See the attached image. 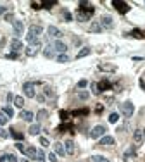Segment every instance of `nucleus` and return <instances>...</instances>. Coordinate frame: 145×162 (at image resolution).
I'll return each mask as SVG.
<instances>
[{
	"label": "nucleus",
	"mask_w": 145,
	"mask_h": 162,
	"mask_svg": "<svg viewBox=\"0 0 145 162\" xmlns=\"http://www.w3.org/2000/svg\"><path fill=\"white\" fill-rule=\"evenodd\" d=\"M95 14V9H93V5H90L88 2H81L80 4V9L76 12V19L85 22V21L92 19V16Z\"/></svg>",
	"instance_id": "nucleus-1"
},
{
	"label": "nucleus",
	"mask_w": 145,
	"mask_h": 162,
	"mask_svg": "<svg viewBox=\"0 0 145 162\" xmlns=\"http://www.w3.org/2000/svg\"><path fill=\"white\" fill-rule=\"evenodd\" d=\"M105 126H102V124H99V126H95V128H92V131H90V138H93V140H100L104 135H105Z\"/></svg>",
	"instance_id": "nucleus-2"
},
{
	"label": "nucleus",
	"mask_w": 145,
	"mask_h": 162,
	"mask_svg": "<svg viewBox=\"0 0 145 162\" xmlns=\"http://www.w3.org/2000/svg\"><path fill=\"white\" fill-rule=\"evenodd\" d=\"M35 85H36V83H33V81H26V83L22 85V91H24V95H26V97H30V98L36 97V91H35Z\"/></svg>",
	"instance_id": "nucleus-3"
},
{
	"label": "nucleus",
	"mask_w": 145,
	"mask_h": 162,
	"mask_svg": "<svg viewBox=\"0 0 145 162\" xmlns=\"http://www.w3.org/2000/svg\"><path fill=\"white\" fill-rule=\"evenodd\" d=\"M133 112H135V107H133V103H131L130 100L124 102L123 105H121V114H123L124 117H131Z\"/></svg>",
	"instance_id": "nucleus-4"
},
{
	"label": "nucleus",
	"mask_w": 145,
	"mask_h": 162,
	"mask_svg": "<svg viewBox=\"0 0 145 162\" xmlns=\"http://www.w3.org/2000/svg\"><path fill=\"white\" fill-rule=\"evenodd\" d=\"M112 7L117 10L119 14H126V12L130 10V5H128L126 2H117V0H114L112 2Z\"/></svg>",
	"instance_id": "nucleus-5"
},
{
	"label": "nucleus",
	"mask_w": 145,
	"mask_h": 162,
	"mask_svg": "<svg viewBox=\"0 0 145 162\" xmlns=\"http://www.w3.org/2000/svg\"><path fill=\"white\" fill-rule=\"evenodd\" d=\"M54 48H55V52H59V55H61V54H66L67 52V45L62 40H55L54 41Z\"/></svg>",
	"instance_id": "nucleus-6"
},
{
	"label": "nucleus",
	"mask_w": 145,
	"mask_h": 162,
	"mask_svg": "<svg viewBox=\"0 0 145 162\" xmlns=\"http://www.w3.org/2000/svg\"><path fill=\"white\" fill-rule=\"evenodd\" d=\"M12 28H14V33H16L17 36H21V35L24 33V24H22V21H19V19H16L12 22Z\"/></svg>",
	"instance_id": "nucleus-7"
},
{
	"label": "nucleus",
	"mask_w": 145,
	"mask_h": 162,
	"mask_svg": "<svg viewBox=\"0 0 145 162\" xmlns=\"http://www.w3.org/2000/svg\"><path fill=\"white\" fill-rule=\"evenodd\" d=\"M10 50L16 52V54L21 52L22 50V41H21L19 38H12V40H10Z\"/></svg>",
	"instance_id": "nucleus-8"
},
{
	"label": "nucleus",
	"mask_w": 145,
	"mask_h": 162,
	"mask_svg": "<svg viewBox=\"0 0 145 162\" xmlns=\"http://www.w3.org/2000/svg\"><path fill=\"white\" fill-rule=\"evenodd\" d=\"M26 41L30 43L31 47H40V40H38V36L33 35V33H28V35H26Z\"/></svg>",
	"instance_id": "nucleus-9"
},
{
	"label": "nucleus",
	"mask_w": 145,
	"mask_h": 162,
	"mask_svg": "<svg viewBox=\"0 0 145 162\" xmlns=\"http://www.w3.org/2000/svg\"><path fill=\"white\" fill-rule=\"evenodd\" d=\"M47 33H49V36H50V38H61V36H62V31L59 30V28H55V26H49Z\"/></svg>",
	"instance_id": "nucleus-10"
},
{
	"label": "nucleus",
	"mask_w": 145,
	"mask_h": 162,
	"mask_svg": "<svg viewBox=\"0 0 145 162\" xmlns=\"http://www.w3.org/2000/svg\"><path fill=\"white\" fill-rule=\"evenodd\" d=\"M64 148H66V153H67V155H72V153L76 152V145H74V142H72V140H66V143H64Z\"/></svg>",
	"instance_id": "nucleus-11"
},
{
	"label": "nucleus",
	"mask_w": 145,
	"mask_h": 162,
	"mask_svg": "<svg viewBox=\"0 0 145 162\" xmlns=\"http://www.w3.org/2000/svg\"><path fill=\"white\" fill-rule=\"evenodd\" d=\"M144 140H145V138H144V131H142V129H135V131H133V142H135V145H140Z\"/></svg>",
	"instance_id": "nucleus-12"
},
{
	"label": "nucleus",
	"mask_w": 145,
	"mask_h": 162,
	"mask_svg": "<svg viewBox=\"0 0 145 162\" xmlns=\"http://www.w3.org/2000/svg\"><path fill=\"white\" fill-rule=\"evenodd\" d=\"M100 24H102V28H107V30H111V28H112V17H111V16H102V19H100Z\"/></svg>",
	"instance_id": "nucleus-13"
},
{
	"label": "nucleus",
	"mask_w": 145,
	"mask_h": 162,
	"mask_svg": "<svg viewBox=\"0 0 145 162\" xmlns=\"http://www.w3.org/2000/svg\"><path fill=\"white\" fill-rule=\"evenodd\" d=\"M54 152H55V155H61V157H64L66 155V148H64V145L62 143H54Z\"/></svg>",
	"instance_id": "nucleus-14"
},
{
	"label": "nucleus",
	"mask_w": 145,
	"mask_h": 162,
	"mask_svg": "<svg viewBox=\"0 0 145 162\" xmlns=\"http://www.w3.org/2000/svg\"><path fill=\"white\" fill-rule=\"evenodd\" d=\"M43 55H45L47 59H54V57H55V48H54V45H49V47H45V50H43Z\"/></svg>",
	"instance_id": "nucleus-15"
},
{
	"label": "nucleus",
	"mask_w": 145,
	"mask_h": 162,
	"mask_svg": "<svg viewBox=\"0 0 145 162\" xmlns=\"http://www.w3.org/2000/svg\"><path fill=\"white\" fill-rule=\"evenodd\" d=\"M19 117L22 121H33V112L30 111H21L19 112Z\"/></svg>",
	"instance_id": "nucleus-16"
},
{
	"label": "nucleus",
	"mask_w": 145,
	"mask_h": 162,
	"mask_svg": "<svg viewBox=\"0 0 145 162\" xmlns=\"http://www.w3.org/2000/svg\"><path fill=\"white\" fill-rule=\"evenodd\" d=\"M97 86H99V91H105V90H109V88H111V81H109V80H102Z\"/></svg>",
	"instance_id": "nucleus-17"
},
{
	"label": "nucleus",
	"mask_w": 145,
	"mask_h": 162,
	"mask_svg": "<svg viewBox=\"0 0 145 162\" xmlns=\"http://www.w3.org/2000/svg\"><path fill=\"white\" fill-rule=\"evenodd\" d=\"M99 143H100V145H114V138L109 136V135H105V136H102V138L99 140Z\"/></svg>",
	"instance_id": "nucleus-18"
},
{
	"label": "nucleus",
	"mask_w": 145,
	"mask_h": 162,
	"mask_svg": "<svg viewBox=\"0 0 145 162\" xmlns=\"http://www.w3.org/2000/svg\"><path fill=\"white\" fill-rule=\"evenodd\" d=\"M88 162H111V161L107 157H104V155H92L88 159Z\"/></svg>",
	"instance_id": "nucleus-19"
},
{
	"label": "nucleus",
	"mask_w": 145,
	"mask_h": 162,
	"mask_svg": "<svg viewBox=\"0 0 145 162\" xmlns=\"http://www.w3.org/2000/svg\"><path fill=\"white\" fill-rule=\"evenodd\" d=\"M40 131H41L40 124H31L30 129H28V133H30V135H35V136H36V135H40Z\"/></svg>",
	"instance_id": "nucleus-20"
},
{
	"label": "nucleus",
	"mask_w": 145,
	"mask_h": 162,
	"mask_svg": "<svg viewBox=\"0 0 145 162\" xmlns=\"http://www.w3.org/2000/svg\"><path fill=\"white\" fill-rule=\"evenodd\" d=\"M41 31H43V28H41L40 24H33L30 28V33H33V35H36V36H40Z\"/></svg>",
	"instance_id": "nucleus-21"
},
{
	"label": "nucleus",
	"mask_w": 145,
	"mask_h": 162,
	"mask_svg": "<svg viewBox=\"0 0 145 162\" xmlns=\"http://www.w3.org/2000/svg\"><path fill=\"white\" fill-rule=\"evenodd\" d=\"M24 155H28V157H31V159H36V148H33V147H26Z\"/></svg>",
	"instance_id": "nucleus-22"
},
{
	"label": "nucleus",
	"mask_w": 145,
	"mask_h": 162,
	"mask_svg": "<svg viewBox=\"0 0 145 162\" xmlns=\"http://www.w3.org/2000/svg\"><path fill=\"white\" fill-rule=\"evenodd\" d=\"M90 48H88V47H83L81 50L78 52V55H76V59H81V57H86V55H90Z\"/></svg>",
	"instance_id": "nucleus-23"
},
{
	"label": "nucleus",
	"mask_w": 145,
	"mask_h": 162,
	"mask_svg": "<svg viewBox=\"0 0 145 162\" xmlns=\"http://www.w3.org/2000/svg\"><path fill=\"white\" fill-rule=\"evenodd\" d=\"M99 69H100V71H111V72H114V71H116V66H112V64H102V66H99Z\"/></svg>",
	"instance_id": "nucleus-24"
},
{
	"label": "nucleus",
	"mask_w": 145,
	"mask_h": 162,
	"mask_svg": "<svg viewBox=\"0 0 145 162\" xmlns=\"http://www.w3.org/2000/svg\"><path fill=\"white\" fill-rule=\"evenodd\" d=\"M49 117V112L45 111V109H41V111H38V114H36V119L38 121H45Z\"/></svg>",
	"instance_id": "nucleus-25"
},
{
	"label": "nucleus",
	"mask_w": 145,
	"mask_h": 162,
	"mask_svg": "<svg viewBox=\"0 0 145 162\" xmlns=\"http://www.w3.org/2000/svg\"><path fill=\"white\" fill-rule=\"evenodd\" d=\"M102 30L104 28L100 26V22H93L92 26H90V31H92V33H100Z\"/></svg>",
	"instance_id": "nucleus-26"
},
{
	"label": "nucleus",
	"mask_w": 145,
	"mask_h": 162,
	"mask_svg": "<svg viewBox=\"0 0 145 162\" xmlns=\"http://www.w3.org/2000/svg\"><path fill=\"white\" fill-rule=\"evenodd\" d=\"M36 50H38V47H28L26 48V55L28 57H35L36 55Z\"/></svg>",
	"instance_id": "nucleus-27"
},
{
	"label": "nucleus",
	"mask_w": 145,
	"mask_h": 162,
	"mask_svg": "<svg viewBox=\"0 0 145 162\" xmlns=\"http://www.w3.org/2000/svg\"><path fill=\"white\" fill-rule=\"evenodd\" d=\"M10 135H12L17 142H21V140L24 138V135H22V133H19V131H16V129H10Z\"/></svg>",
	"instance_id": "nucleus-28"
},
{
	"label": "nucleus",
	"mask_w": 145,
	"mask_h": 162,
	"mask_svg": "<svg viewBox=\"0 0 145 162\" xmlns=\"http://www.w3.org/2000/svg\"><path fill=\"white\" fill-rule=\"evenodd\" d=\"M2 112H4L7 117H14V109H12V107H4V109H2Z\"/></svg>",
	"instance_id": "nucleus-29"
},
{
	"label": "nucleus",
	"mask_w": 145,
	"mask_h": 162,
	"mask_svg": "<svg viewBox=\"0 0 145 162\" xmlns=\"http://www.w3.org/2000/svg\"><path fill=\"white\" fill-rule=\"evenodd\" d=\"M36 162H45V153H43V150H36Z\"/></svg>",
	"instance_id": "nucleus-30"
},
{
	"label": "nucleus",
	"mask_w": 145,
	"mask_h": 162,
	"mask_svg": "<svg viewBox=\"0 0 145 162\" xmlns=\"http://www.w3.org/2000/svg\"><path fill=\"white\" fill-rule=\"evenodd\" d=\"M55 59H57V62H67L69 61V55H67V54H61V55H57Z\"/></svg>",
	"instance_id": "nucleus-31"
},
{
	"label": "nucleus",
	"mask_w": 145,
	"mask_h": 162,
	"mask_svg": "<svg viewBox=\"0 0 145 162\" xmlns=\"http://www.w3.org/2000/svg\"><path fill=\"white\" fill-rule=\"evenodd\" d=\"M14 103H16V107H22L24 105V98L22 97H14Z\"/></svg>",
	"instance_id": "nucleus-32"
},
{
	"label": "nucleus",
	"mask_w": 145,
	"mask_h": 162,
	"mask_svg": "<svg viewBox=\"0 0 145 162\" xmlns=\"http://www.w3.org/2000/svg\"><path fill=\"white\" fill-rule=\"evenodd\" d=\"M117 119H119V114H116V112H112V114L109 116V122H111V124H116Z\"/></svg>",
	"instance_id": "nucleus-33"
},
{
	"label": "nucleus",
	"mask_w": 145,
	"mask_h": 162,
	"mask_svg": "<svg viewBox=\"0 0 145 162\" xmlns=\"http://www.w3.org/2000/svg\"><path fill=\"white\" fill-rule=\"evenodd\" d=\"M131 35L136 36V38H145V33H144V31H140V30H133V31H131Z\"/></svg>",
	"instance_id": "nucleus-34"
},
{
	"label": "nucleus",
	"mask_w": 145,
	"mask_h": 162,
	"mask_svg": "<svg viewBox=\"0 0 145 162\" xmlns=\"http://www.w3.org/2000/svg\"><path fill=\"white\" fill-rule=\"evenodd\" d=\"M7 121H9V117L4 114V112H0V126H4V124H7Z\"/></svg>",
	"instance_id": "nucleus-35"
},
{
	"label": "nucleus",
	"mask_w": 145,
	"mask_h": 162,
	"mask_svg": "<svg viewBox=\"0 0 145 162\" xmlns=\"http://www.w3.org/2000/svg\"><path fill=\"white\" fill-rule=\"evenodd\" d=\"M5 157H7V162H19V161H17V157H16L14 153H9V155H5Z\"/></svg>",
	"instance_id": "nucleus-36"
},
{
	"label": "nucleus",
	"mask_w": 145,
	"mask_h": 162,
	"mask_svg": "<svg viewBox=\"0 0 145 162\" xmlns=\"http://www.w3.org/2000/svg\"><path fill=\"white\" fill-rule=\"evenodd\" d=\"M61 119H62V121H64V122H67V121H66V119H69V114H67V112H66V111H61Z\"/></svg>",
	"instance_id": "nucleus-37"
},
{
	"label": "nucleus",
	"mask_w": 145,
	"mask_h": 162,
	"mask_svg": "<svg viewBox=\"0 0 145 162\" xmlns=\"http://www.w3.org/2000/svg\"><path fill=\"white\" fill-rule=\"evenodd\" d=\"M72 114H74V116H80V114H81V116H86V114H88V109H83V111H74Z\"/></svg>",
	"instance_id": "nucleus-38"
},
{
	"label": "nucleus",
	"mask_w": 145,
	"mask_h": 162,
	"mask_svg": "<svg viewBox=\"0 0 145 162\" xmlns=\"http://www.w3.org/2000/svg\"><path fill=\"white\" fill-rule=\"evenodd\" d=\"M54 4H55V2H43V4H41V7H43V9H50Z\"/></svg>",
	"instance_id": "nucleus-39"
},
{
	"label": "nucleus",
	"mask_w": 145,
	"mask_h": 162,
	"mask_svg": "<svg viewBox=\"0 0 145 162\" xmlns=\"http://www.w3.org/2000/svg\"><path fill=\"white\" fill-rule=\"evenodd\" d=\"M5 21H7V22H14V14H5Z\"/></svg>",
	"instance_id": "nucleus-40"
},
{
	"label": "nucleus",
	"mask_w": 145,
	"mask_h": 162,
	"mask_svg": "<svg viewBox=\"0 0 145 162\" xmlns=\"http://www.w3.org/2000/svg\"><path fill=\"white\" fill-rule=\"evenodd\" d=\"M16 148H17L19 152H22V153H24V150H26V147H24L22 143H16Z\"/></svg>",
	"instance_id": "nucleus-41"
},
{
	"label": "nucleus",
	"mask_w": 145,
	"mask_h": 162,
	"mask_svg": "<svg viewBox=\"0 0 145 162\" xmlns=\"http://www.w3.org/2000/svg\"><path fill=\"white\" fill-rule=\"evenodd\" d=\"M49 161H50V162H57V155H55L54 152L49 153Z\"/></svg>",
	"instance_id": "nucleus-42"
},
{
	"label": "nucleus",
	"mask_w": 145,
	"mask_h": 162,
	"mask_svg": "<svg viewBox=\"0 0 145 162\" xmlns=\"http://www.w3.org/2000/svg\"><path fill=\"white\" fill-rule=\"evenodd\" d=\"M7 136H9V133L5 129H2V126H0V138H7Z\"/></svg>",
	"instance_id": "nucleus-43"
},
{
	"label": "nucleus",
	"mask_w": 145,
	"mask_h": 162,
	"mask_svg": "<svg viewBox=\"0 0 145 162\" xmlns=\"http://www.w3.org/2000/svg\"><path fill=\"white\" fill-rule=\"evenodd\" d=\"M86 85H88V81H86V80H81L80 83H78V88H85Z\"/></svg>",
	"instance_id": "nucleus-44"
},
{
	"label": "nucleus",
	"mask_w": 145,
	"mask_h": 162,
	"mask_svg": "<svg viewBox=\"0 0 145 162\" xmlns=\"http://www.w3.org/2000/svg\"><path fill=\"white\" fill-rule=\"evenodd\" d=\"M90 88H92L93 93H100V91H99V86H97V83H92V86H90Z\"/></svg>",
	"instance_id": "nucleus-45"
},
{
	"label": "nucleus",
	"mask_w": 145,
	"mask_h": 162,
	"mask_svg": "<svg viewBox=\"0 0 145 162\" xmlns=\"http://www.w3.org/2000/svg\"><path fill=\"white\" fill-rule=\"evenodd\" d=\"M64 19H66V21H71L72 19V16L67 12V10H64Z\"/></svg>",
	"instance_id": "nucleus-46"
},
{
	"label": "nucleus",
	"mask_w": 145,
	"mask_h": 162,
	"mask_svg": "<svg viewBox=\"0 0 145 162\" xmlns=\"http://www.w3.org/2000/svg\"><path fill=\"white\" fill-rule=\"evenodd\" d=\"M40 143H41V145H43V147H49V145H50L47 138H40Z\"/></svg>",
	"instance_id": "nucleus-47"
},
{
	"label": "nucleus",
	"mask_w": 145,
	"mask_h": 162,
	"mask_svg": "<svg viewBox=\"0 0 145 162\" xmlns=\"http://www.w3.org/2000/svg\"><path fill=\"white\" fill-rule=\"evenodd\" d=\"M80 98H81V100H86V98H88V93H86V91H81V93H80Z\"/></svg>",
	"instance_id": "nucleus-48"
},
{
	"label": "nucleus",
	"mask_w": 145,
	"mask_h": 162,
	"mask_svg": "<svg viewBox=\"0 0 145 162\" xmlns=\"http://www.w3.org/2000/svg\"><path fill=\"white\" fill-rule=\"evenodd\" d=\"M135 153V150H133V147L130 148V150H126V153H124V157H130V155H133Z\"/></svg>",
	"instance_id": "nucleus-49"
},
{
	"label": "nucleus",
	"mask_w": 145,
	"mask_h": 162,
	"mask_svg": "<svg viewBox=\"0 0 145 162\" xmlns=\"http://www.w3.org/2000/svg\"><path fill=\"white\" fill-rule=\"evenodd\" d=\"M7 59H17V54L16 52H12V54H9V55H5Z\"/></svg>",
	"instance_id": "nucleus-50"
},
{
	"label": "nucleus",
	"mask_w": 145,
	"mask_h": 162,
	"mask_svg": "<svg viewBox=\"0 0 145 162\" xmlns=\"http://www.w3.org/2000/svg\"><path fill=\"white\" fill-rule=\"evenodd\" d=\"M5 10H7L5 5H0V16H4V14H5Z\"/></svg>",
	"instance_id": "nucleus-51"
},
{
	"label": "nucleus",
	"mask_w": 145,
	"mask_h": 162,
	"mask_svg": "<svg viewBox=\"0 0 145 162\" xmlns=\"http://www.w3.org/2000/svg\"><path fill=\"white\" fill-rule=\"evenodd\" d=\"M36 100L38 102H45V97H43V95H36Z\"/></svg>",
	"instance_id": "nucleus-52"
},
{
	"label": "nucleus",
	"mask_w": 145,
	"mask_h": 162,
	"mask_svg": "<svg viewBox=\"0 0 145 162\" xmlns=\"http://www.w3.org/2000/svg\"><path fill=\"white\" fill-rule=\"evenodd\" d=\"M7 100H9V102L14 100V95H12V93H9V95H7Z\"/></svg>",
	"instance_id": "nucleus-53"
},
{
	"label": "nucleus",
	"mask_w": 145,
	"mask_h": 162,
	"mask_svg": "<svg viewBox=\"0 0 145 162\" xmlns=\"http://www.w3.org/2000/svg\"><path fill=\"white\" fill-rule=\"evenodd\" d=\"M140 86H142V90H144V91H145V81H144V80L140 81Z\"/></svg>",
	"instance_id": "nucleus-54"
},
{
	"label": "nucleus",
	"mask_w": 145,
	"mask_h": 162,
	"mask_svg": "<svg viewBox=\"0 0 145 162\" xmlns=\"http://www.w3.org/2000/svg\"><path fill=\"white\" fill-rule=\"evenodd\" d=\"M7 161V157H5V155H4V157H0V162H5Z\"/></svg>",
	"instance_id": "nucleus-55"
},
{
	"label": "nucleus",
	"mask_w": 145,
	"mask_h": 162,
	"mask_svg": "<svg viewBox=\"0 0 145 162\" xmlns=\"http://www.w3.org/2000/svg\"><path fill=\"white\" fill-rule=\"evenodd\" d=\"M21 162H30V161H28V159H22V161H21Z\"/></svg>",
	"instance_id": "nucleus-56"
},
{
	"label": "nucleus",
	"mask_w": 145,
	"mask_h": 162,
	"mask_svg": "<svg viewBox=\"0 0 145 162\" xmlns=\"http://www.w3.org/2000/svg\"><path fill=\"white\" fill-rule=\"evenodd\" d=\"M144 138H145V131H144Z\"/></svg>",
	"instance_id": "nucleus-57"
}]
</instances>
